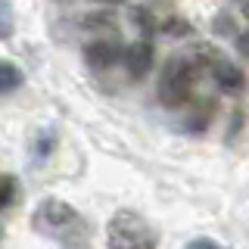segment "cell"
Segmentation results:
<instances>
[{"label":"cell","instance_id":"7c38bea8","mask_svg":"<svg viewBox=\"0 0 249 249\" xmlns=\"http://www.w3.org/2000/svg\"><path fill=\"white\" fill-rule=\"evenodd\" d=\"M0 240H3V224H0Z\"/></svg>","mask_w":249,"mask_h":249},{"label":"cell","instance_id":"52a82bcc","mask_svg":"<svg viewBox=\"0 0 249 249\" xmlns=\"http://www.w3.org/2000/svg\"><path fill=\"white\" fill-rule=\"evenodd\" d=\"M22 81H25L22 69L16 66V62L0 59V93H13V90H19V88H22Z\"/></svg>","mask_w":249,"mask_h":249},{"label":"cell","instance_id":"7a4b0ae2","mask_svg":"<svg viewBox=\"0 0 249 249\" xmlns=\"http://www.w3.org/2000/svg\"><path fill=\"white\" fill-rule=\"evenodd\" d=\"M106 240H109V246H115V249H140V246H156L159 237H156V231L137 212L122 209V212H115L112 221H109Z\"/></svg>","mask_w":249,"mask_h":249},{"label":"cell","instance_id":"8fae6325","mask_svg":"<svg viewBox=\"0 0 249 249\" xmlns=\"http://www.w3.org/2000/svg\"><path fill=\"white\" fill-rule=\"evenodd\" d=\"M243 16H246V19H249V0H246V3H243Z\"/></svg>","mask_w":249,"mask_h":249},{"label":"cell","instance_id":"3957f363","mask_svg":"<svg viewBox=\"0 0 249 249\" xmlns=\"http://www.w3.org/2000/svg\"><path fill=\"white\" fill-rule=\"evenodd\" d=\"M196 66L190 59H171L159 75V100L165 106H184L193 93Z\"/></svg>","mask_w":249,"mask_h":249},{"label":"cell","instance_id":"4fadbf2b","mask_svg":"<svg viewBox=\"0 0 249 249\" xmlns=\"http://www.w3.org/2000/svg\"><path fill=\"white\" fill-rule=\"evenodd\" d=\"M109 3H122V0H109Z\"/></svg>","mask_w":249,"mask_h":249},{"label":"cell","instance_id":"ba28073f","mask_svg":"<svg viewBox=\"0 0 249 249\" xmlns=\"http://www.w3.org/2000/svg\"><path fill=\"white\" fill-rule=\"evenodd\" d=\"M16 199V181L13 178H0V209H6Z\"/></svg>","mask_w":249,"mask_h":249},{"label":"cell","instance_id":"5b68a950","mask_svg":"<svg viewBox=\"0 0 249 249\" xmlns=\"http://www.w3.org/2000/svg\"><path fill=\"white\" fill-rule=\"evenodd\" d=\"M119 56H122V47L115 41H93V44L84 47V59H88V66H93V69L115 66Z\"/></svg>","mask_w":249,"mask_h":249},{"label":"cell","instance_id":"30bf717a","mask_svg":"<svg viewBox=\"0 0 249 249\" xmlns=\"http://www.w3.org/2000/svg\"><path fill=\"white\" fill-rule=\"evenodd\" d=\"M237 47H240V53H243V56H249V35H240L237 37Z\"/></svg>","mask_w":249,"mask_h":249},{"label":"cell","instance_id":"277c9868","mask_svg":"<svg viewBox=\"0 0 249 249\" xmlns=\"http://www.w3.org/2000/svg\"><path fill=\"white\" fill-rule=\"evenodd\" d=\"M122 59H124V72L134 78V81H140V78H146L150 69H153V44L150 41H137V44L124 47Z\"/></svg>","mask_w":249,"mask_h":249},{"label":"cell","instance_id":"8992f818","mask_svg":"<svg viewBox=\"0 0 249 249\" xmlns=\"http://www.w3.org/2000/svg\"><path fill=\"white\" fill-rule=\"evenodd\" d=\"M212 78H215L218 88L228 90V93H240V90L246 88L243 72H240L233 62H228V59H215V62H212Z\"/></svg>","mask_w":249,"mask_h":249},{"label":"cell","instance_id":"9c48e42d","mask_svg":"<svg viewBox=\"0 0 249 249\" xmlns=\"http://www.w3.org/2000/svg\"><path fill=\"white\" fill-rule=\"evenodd\" d=\"M13 35V16H10V3L0 0V37H10Z\"/></svg>","mask_w":249,"mask_h":249},{"label":"cell","instance_id":"6da1fadb","mask_svg":"<svg viewBox=\"0 0 249 249\" xmlns=\"http://www.w3.org/2000/svg\"><path fill=\"white\" fill-rule=\"evenodd\" d=\"M31 221H35V228L41 233H47V237H53V240H62V243H69V240H72L69 233H75L81 228V215H78L66 199H56V196L37 202Z\"/></svg>","mask_w":249,"mask_h":249}]
</instances>
